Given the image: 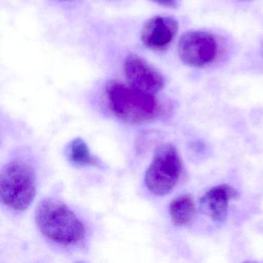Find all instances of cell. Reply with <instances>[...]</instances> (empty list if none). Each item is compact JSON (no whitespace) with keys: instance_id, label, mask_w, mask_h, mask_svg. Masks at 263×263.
Wrapping results in <instances>:
<instances>
[{"instance_id":"cell-8","label":"cell","mask_w":263,"mask_h":263,"mask_svg":"<svg viewBox=\"0 0 263 263\" xmlns=\"http://www.w3.org/2000/svg\"><path fill=\"white\" fill-rule=\"evenodd\" d=\"M237 197L238 192L235 189L228 184H221L208 191L201 198V204L206 215L212 221L220 223L226 220L229 201Z\"/></svg>"},{"instance_id":"cell-11","label":"cell","mask_w":263,"mask_h":263,"mask_svg":"<svg viewBox=\"0 0 263 263\" xmlns=\"http://www.w3.org/2000/svg\"><path fill=\"white\" fill-rule=\"evenodd\" d=\"M152 2L162 6V7H168V8H175L178 4V0H151Z\"/></svg>"},{"instance_id":"cell-3","label":"cell","mask_w":263,"mask_h":263,"mask_svg":"<svg viewBox=\"0 0 263 263\" xmlns=\"http://www.w3.org/2000/svg\"><path fill=\"white\" fill-rule=\"evenodd\" d=\"M36 194L35 170L32 166L13 161L0 174V198L4 205L16 212L27 210Z\"/></svg>"},{"instance_id":"cell-9","label":"cell","mask_w":263,"mask_h":263,"mask_svg":"<svg viewBox=\"0 0 263 263\" xmlns=\"http://www.w3.org/2000/svg\"><path fill=\"white\" fill-rule=\"evenodd\" d=\"M169 213L174 226H187L195 214V203L192 196L181 195L172 200L169 206Z\"/></svg>"},{"instance_id":"cell-7","label":"cell","mask_w":263,"mask_h":263,"mask_svg":"<svg viewBox=\"0 0 263 263\" xmlns=\"http://www.w3.org/2000/svg\"><path fill=\"white\" fill-rule=\"evenodd\" d=\"M178 30V21L171 16H156L146 21L141 33L143 44L154 51H162L171 45Z\"/></svg>"},{"instance_id":"cell-2","label":"cell","mask_w":263,"mask_h":263,"mask_svg":"<svg viewBox=\"0 0 263 263\" xmlns=\"http://www.w3.org/2000/svg\"><path fill=\"white\" fill-rule=\"evenodd\" d=\"M109 107L115 117L130 124H142L156 118L161 105L153 95L130 84L113 81L106 87Z\"/></svg>"},{"instance_id":"cell-12","label":"cell","mask_w":263,"mask_h":263,"mask_svg":"<svg viewBox=\"0 0 263 263\" xmlns=\"http://www.w3.org/2000/svg\"><path fill=\"white\" fill-rule=\"evenodd\" d=\"M60 1H63V2H67V1H71V0H60Z\"/></svg>"},{"instance_id":"cell-5","label":"cell","mask_w":263,"mask_h":263,"mask_svg":"<svg viewBox=\"0 0 263 263\" xmlns=\"http://www.w3.org/2000/svg\"><path fill=\"white\" fill-rule=\"evenodd\" d=\"M178 54L185 65L204 67L215 61L218 54V44L210 33L197 30L187 31L180 38Z\"/></svg>"},{"instance_id":"cell-10","label":"cell","mask_w":263,"mask_h":263,"mask_svg":"<svg viewBox=\"0 0 263 263\" xmlns=\"http://www.w3.org/2000/svg\"><path fill=\"white\" fill-rule=\"evenodd\" d=\"M68 158L73 164L80 166H99L101 161L90 154L87 143L82 138H77L70 143Z\"/></svg>"},{"instance_id":"cell-4","label":"cell","mask_w":263,"mask_h":263,"mask_svg":"<svg viewBox=\"0 0 263 263\" xmlns=\"http://www.w3.org/2000/svg\"><path fill=\"white\" fill-rule=\"evenodd\" d=\"M182 163L176 147L172 144L158 146L147 167L144 184L153 195L164 196L173 190L181 176Z\"/></svg>"},{"instance_id":"cell-1","label":"cell","mask_w":263,"mask_h":263,"mask_svg":"<svg viewBox=\"0 0 263 263\" xmlns=\"http://www.w3.org/2000/svg\"><path fill=\"white\" fill-rule=\"evenodd\" d=\"M41 233L63 246L78 244L85 238L86 229L74 212L63 201L48 198L38 204L35 214Z\"/></svg>"},{"instance_id":"cell-6","label":"cell","mask_w":263,"mask_h":263,"mask_svg":"<svg viewBox=\"0 0 263 263\" xmlns=\"http://www.w3.org/2000/svg\"><path fill=\"white\" fill-rule=\"evenodd\" d=\"M124 68L129 84L146 93L155 95L165 85L163 75L144 58L135 53L125 58Z\"/></svg>"}]
</instances>
